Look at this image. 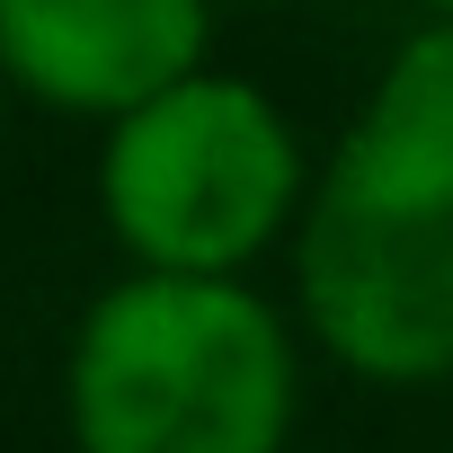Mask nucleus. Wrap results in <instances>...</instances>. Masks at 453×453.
I'll return each instance as SVG.
<instances>
[{
	"label": "nucleus",
	"instance_id": "7ed1b4c3",
	"mask_svg": "<svg viewBox=\"0 0 453 453\" xmlns=\"http://www.w3.org/2000/svg\"><path fill=\"white\" fill-rule=\"evenodd\" d=\"M98 213L134 276H241L303 213V142L241 72H196L142 116L107 125Z\"/></svg>",
	"mask_w": 453,
	"mask_h": 453
},
{
	"label": "nucleus",
	"instance_id": "20e7f679",
	"mask_svg": "<svg viewBox=\"0 0 453 453\" xmlns=\"http://www.w3.org/2000/svg\"><path fill=\"white\" fill-rule=\"evenodd\" d=\"M213 19L196 0H0V81L63 116H142L178 81L213 72Z\"/></svg>",
	"mask_w": 453,
	"mask_h": 453
},
{
	"label": "nucleus",
	"instance_id": "f257e3e1",
	"mask_svg": "<svg viewBox=\"0 0 453 453\" xmlns=\"http://www.w3.org/2000/svg\"><path fill=\"white\" fill-rule=\"evenodd\" d=\"M294 294L347 373H453V19L391 45L373 98L329 151L294 232Z\"/></svg>",
	"mask_w": 453,
	"mask_h": 453
},
{
	"label": "nucleus",
	"instance_id": "f03ea898",
	"mask_svg": "<svg viewBox=\"0 0 453 453\" xmlns=\"http://www.w3.org/2000/svg\"><path fill=\"white\" fill-rule=\"evenodd\" d=\"M294 400V329L241 276H125L63 356L81 453H285Z\"/></svg>",
	"mask_w": 453,
	"mask_h": 453
},
{
	"label": "nucleus",
	"instance_id": "39448f33",
	"mask_svg": "<svg viewBox=\"0 0 453 453\" xmlns=\"http://www.w3.org/2000/svg\"><path fill=\"white\" fill-rule=\"evenodd\" d=\"M0 89H10V81H0Z\"/></svg>",
	"mask_w": 453,
	"mask_h": 453
}]
</instances>
